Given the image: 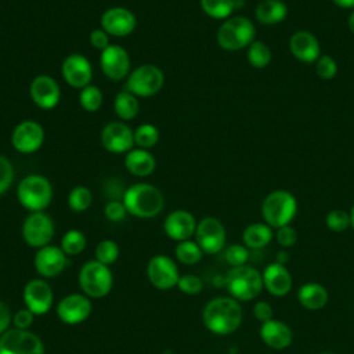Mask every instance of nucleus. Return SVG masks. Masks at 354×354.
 Masks as SVG:
<instances>
[{"instance_id":"1","label":"nucleus","mask_w":354,"mask_h":354,"mask_svg":"<svg viewBox=\"0 0 354 354\" xmlns=\"http://www.w3.org/2000/svg\"><path fill=\"white\" fill-rule=\"evenodd\" d=\"M242 308L234 297H216L203 308V324L216 335H230L235 332L242 322Z\"/></svg>"},{"instance_id":"2","label":"nucleus","mask_w":354,"mask_h":354,"mask_svg":"<svg viewBox=\"0 0 354 354\" xmlns=\"http://www.w3.org/2000/svg\"><path fill=\"white\" fill-rule=\"evenodd\" d=\"M122 202L127 213L140 218L158 216L165 205L163 194L155 185L147 183H137L129 187Z\"/></svg>"},{"instance_id":"3","label":"nucleus","mask_w":354,"mask_h":354,"mask_svg":"<svg viewBox=\"0 0 354 354\" xmlns=\"http://www.w3.org/2000/svg\"><path fill=\"white\" fill-rule=\"evenodd\" d=\"M256 29L253 22L242 15L227 18L217 30V43L227 51L249 47L254 41Z\"/></svg>"},{"instance_id":"4","label":"nucleus","mask_w":354,"mask_h":354,"mask_svg":"<svg viewBox=\"0 0 354 354\" xmlns=\"http://www.w3.org/2000/svg\"><path fill=\"white\" fill-rule=\"evenodd\" d=\"M19 203L33 212H43L53 199V187L48 178L40 174H29L21 180L17 188Z\"/></svg>"},{"instance_id":"5","label":"nucleus","mask_w":354,"mask_h":354,"mask_svg":"<svg viewBox=\"0 0 354 354\" xmlns=\"http://www.w3.org/2000/svg\"><path fill=\"white\" fill-rule=\"evenodd\" d=\"M297 212L296 198L285 189L270 192L261 205V216L270 227L279 228L288 225Z\"/></svg>"},{"instance_id":"6","label":"nucleus","mask_w":354,"mask_h":354,"mask_svg":"<svg viewBox=\"0 0 354 354\" xmlns=\"http://www.w3.org/2000/svg\"><path fill=\"white\" fill-rule=\"evenodd\" d=\"M225 286L231 297L241 301H249L257 297L263 289L261 274L249 266L232 267L225 277Z\"/></svg>"},{"instance_id":"7","label":"nucleus","mask_w":354,"mask_h":354,"mask_svg":"<svg viewBox=\"0 0 354 354\" xmlns=\"http://www.w3.org/2000/svg\"><path fill=\"white\" fill-rule=\"evenodd\" d=\"M113 278L108 266L90 260L79 271V286L87 297L100 299L112 289Z\"/></svg>"},{"instance_id":"8","label":"nucleus","mask_w":354,"mask_h":354,"mask_svg":"<svg viewBox=\"0 0 354 354\" xmlns=\"http://www.w3.org/2000/svg\"><path fill=\"white\" fill-rule=\"evenodd\" d=\"M165 84V75L156 65L145 64L129 73L126 90L136 97L147 98L160 91Z\"/></svg>"},{"instance_id":"9","label":"nucleus","mask_w":354,"mask_h":354,"mask_svg":"<svg viewBox=\"0 0 354 354\" xmlns=\"http://www.w3.org/2000/svg\"><path fill=\"white\" fill-rule=\"evenodd\" d=\"M0 354H44V346L33 332L14 328L0 335Z\"/></svg>"},{"instance_id":"10","label":"nucleus","mask_w":354,"mask_h":354,"mask_svg":"<svg viewBox=\"0 0 354 354\" xmlns=\"http://www.w3.org/2000/svg\"><path fill=\"white\" fill-rule=\"evenodd\" d=\"M22 236L29 246L44 248L54 236V223L44 212H33L22 224Z\"/></svg>"},{"instance_id":"11","label":"nucleus","mask_w":354,"mask_h":354,"mask_svg":"<svg viewBox=\"0 0 354 354\" xmlns=\"http://www.w3.org/2000/svg\"><path fill=\"white\" fill-rule=\"evenodd\" d=\"M147 277L155 288L167 290L177 286L180 274L176 263L170 257L156 254L147 264Z\"/></svg>"},{"instance_id":"12","label":"nucleus","mask_w":354,"mask_h":354,"mask_svg":"<svg viewBox=\"0 0 354 354\" xmlns=\"http://www.w3.org/2000/svg\"><path fill=\"white\" fill-rule=\"evenodd\" d=\"M195 236L203 253L214 254L224 248L225 228L218 218L205 217L198 223Z\"/></svg>"},{"instance_id":"13","label":"nucleus","mask_w":354,"mask_h":354,"mask_svg":"<svg viewBox=\"0 0 354 354\" xmlns=\"http://www.w3.org/2000/svg\"><path fill=\"white\" fill-rule=\"evenodd\" d=\"M44 141V130L35 120H24L18 123L11 134L12 147L21 153L36 152Z\"/></svg>"},{"instance_id":"14","label":"nucleus","mask_w":354,"mask_h":354,"mask_svg":"<svg viewBox=\"0 0 354 354\" xmlns=\"http://www.w3.org/2000/svg\"><path fill=\"white\" fill-rule=\"evenodd\" d=\"M100 66L108 79L122 80L129 75L130 57L122 46L109 44L100 54Z\"/></svg>"},{"instance_id":"15","label":"nucleus","mask_w":354,"mask_h":354,"mask_svg":"<svg viewBox=\"0 0 354 354\" xmlns=\"http://www.w3.org/2000/svg\"><path fill=\"white\" fill-rule=\"evenodd\" d=\"M101 142L111 153H127L134 145V131L123 122H111L101 131Z\"/></svg>"},{"instance_id":"16","label":"nucleus","mask_w":354,"mask_h":354,"mask_svg":"<svg viewBox=\"0 0 354 354\" xmlns=\"http://www.w3.org/2000/svg\"><path fill=\"white\" fill-rule=\"evenodd\" d=\"M100 24L101 29L108 35L123 37L136 29L137 19L136 15L124 7H111L102 12Z\"/></svg>"},{"instance_id":"17","label":"nucleus","mask_w":354,"mask_h":354,"mask_svg":"<svg viewBox=\"0 0 354 354\" xmlns=\"http://www.w3.org/2000/svg\"><path fill=\"white\" fill-rule=\"evenodd\" d=\"M91 313V301L84 293L65 296L57 306L58 318L68 325H77L87 319Z\"/></svg>"},{"instance_id":"18","label":"nucleus","mask_w":354,"mask_h":354,"mask_svg":"<svg viewBox=\"0 0 354 354\" xmlns=\"http://www.w3.org/2000/svg\"><path fill=\"white\" fill-rule=\"evenodd\" d=\"M65 82L75 88H84L91 83L93 69L90 61L82 54L68 55L61 66Z\"/></svg>"},{"instance_id":"19","label":"nucleus","mask_w":354,"mask_h":354,"mask_svg":"<svg viewBox=\"0 0 354 354\" xmlns=\"http://www.w3.org/2000/svg\"><path fill=\"white\" fill-rule=\"evenodd\" d=\"M35 268L44 278H54L59 275L68 266V256L64 250L54 245L40 248L35 254Z\"/></svg>"},{"instance_id":"20","label":"nucleus","mask_w":354,"mask_h":354,"mask_svg":"<svg viewBox=\"0 0 354 354\" xmlns=\"http://www.w3.org/2000/svg\"><path fill=\"white\" fill-rule=\"evenodd\" d=\"M32 101L41 109H53L61 100V88L57 80L48 75L36 76L29 87Z\"/></svg>"},{"instance_id":"21","label":"nucleus","mask_w":354,"mask_h":354,"mask_svg":"<svg viewBox=\"0 0 354 354\" xmlns=\"http://www.w3.org/2000/svg\"><path fill=\"white\" fill-rule=\"evenodd\" d=\"M24 303L35 315L46 314L53 304V290L44 279H32L24 288Z\"/></svg>"},{"instance_id":"22","label":"nucleus","mask_w":354,"mask_h":354,"mask_svg":"<svg viewBox=\"0 0 354 354\" xmlns=\"http://www.w3.org/2000/svg\"><path fill=\"white\" fill-rule=\"evenodd\" d=\"M196 220L187 210H174L167 214L163 223L166 235L174 241H187L196 231Z\"/></svg>"},{"instance_id":"23","label":"nucleus","mask_w":354,"mask_h":354,"mask_svg":"<svg viewBox=\"0 0 354 354\" xmlns=\"http://www.w3.org/2000/svg\"><path fill=\"white\" fill-rule=\"evenodd\" d=\"M289 50L293 57L301 62H315L321 57V48L317 37L308 30H297L289 39Z\"/></svg>"},{"instance_id":"24","label":"nucleus","mask_w":354,"mask_h":354,"mask_svg":"<svg viewBox=\"0 0 354 354\" xmlns=\"http://www.w3.org/2000/svg\"><path fill=\"white\" fill-rule=\"evenodd\" d=\"M264 288L272 296H285L292 288V277L288 268L278 263H271L261 274Z\"/></svg>"},{"instance_id":"25","label":"nucleus","mask_w":354,"mask_h":354,"mask_svg":"<svg viewBox=\"0 0 354 354\" xmlns=\"http://www.w3.org/2000/svg\"><path fill=\"white\" fill-rule=\"evenodd\" d=\"M260 337L268 347L282 350L292 343L293 335L290 328L285 322L272 318L261 324Z\"/></svg>"},{"instance_id":"26","label":"nucleus","mask_w":354,"mask_h":354,"mask_svg":"<svg viewBox=\"0 0 354 354\" xmlns=\"http://www.w3.org/2000/svg\"><path fill=\"white\" fill-rule=\"evenodd\" d=\"M156 166L153 155L142 148L130 149L124 156V167L137 177H147L153 173Z\"/></svg>"},{"instance_id":"27","label":"nucleus","mask_w":354,"mask_h":354,"mask_svg":"<svg viewBox=\"0 0 354 354\" xmlns=\"http://www.w3.org/2000/svg\"><path fill=\"white\" fill-rule=\"evenodd\" d=\"M288 7L282 0H261L254 10L256 19L263 25H275L285 19Z\"/></svg>"},{"instance_id":"28","label":"nucleus","mask_w":354,"mask_h":354,"mask_svg":"<svg viewBox=\"0 0 354 354\" xmlns=\"http://www.w3.org/2000/svg\"><path fill=\"white\" fill-rule=\"evenodd\" d=\"M297 299L304 308L319 310L328 301V292L321 283L308 282L300 286L297 292Z\"/></svg>"},{"instance_id":"29","label":"nucleus","mask_w":354,"mask_h":354,"mask_svg":"<svg viewBox=\"0 0 354 354\" xmlns=\"http://www.w3.org/2000/svg\"><path fill=\"white\" fill-rule=\"evenodd\" d=\"M242 239L249 249H261L272 239V230L266 223H254L243 230Z\"/></svg>"},{"instance_id":"30","label":"nucleus","mask_w":354,"mask_h":354,"mask_svg":"<svg viewBox=\"0 0 354 354\" xmlns=\"http://www.w3.org/2000/svg\"><path fill=\"white\" fill-rule=\"evenodd\" d=\"M113 111L122 120L134 119L140 111V104L137 97L129 93L127 90L118 93L113 100Z\"/></svg>"},{"instance_id":"31","label":"nucleus","mask_w":354,"mask_h":354,"mask_svg":"<svg viewBox=\"0 0 354 354\" xmlns=\"http://www.w3.org/2000/svg\"><path fill=\"white\" fill-rule=\"evenodd\" d=\"M201 8L214 19H227L235 10L234 0H201Z\"/></svg>"},{"instance_id":"32","label":"nucleus","mask_w":354,"mask_h":354,"mask_svg":"<svg viewBox=\"0 0 354 354\" xmlns=\"http://www.w3.org/2000/svg\"><path fill=\"white\" fill-rule=\"evenodd\" d=\"M174 253L180 263L192 266V264H196L202 259L203 250L201 249V246L196 242L187 239V241H181L177 243Z\"/></svg>"},{"instance_id":"33","label":"nucleus","mask_w":354,"mask_h":354,"mask_svg":"<svg viewBox=\"0 0 354 354\" xmlns=\"http://www.w3.org/2000/svg\"><path fill=\"white\" fill-rule=\"evenodd\" d=\"M271 58L270 47L260 40H254L248 48V61L253 68H266L271 62Z\"/></svg>"},{"instance_id":"34","label":"nucleus","mask_w":354,"mask_h":354,"mask_svg":"<svg viewBox=\"0 0 354 354\" xmlns=\"http://www.w3.org/2000/svg\"><path fill=\"white\" fill-rule=\"evenodd\" d=\"M86 235L79 230H69L61 239V249L66 256H76L86 248Z\"/></svg>"},{"instance_id":"35","label":"nucleus","mask_w":354,"mask_h":354,"mask_svg":"<svg viewBox=\"0 0 354 354\" xmlns=\"http://www.w3.org/2000/svg\"><path fill=\"white\" fill-rule=\"evenodd\" d=\"M93 202V195L91 191L87 187L83 185H77L75 188H72L68 194V206L73 210V212H84L90 207Z\"/></svg>"},{"instance_id":"36","label":"nucleus","mask_w":354,"mask_h":354,"mask_svg":"<svg viewBox=\"0 0 354 354\" xmlns=\"http://www.w3.org/2000/svg\"><path fill=\"white\" fill-rule=\"evenodd\" d=\"M159 141V130L151 123H142L134 130V144L138 148L149 149Z\"/></svg>"},{"instance_id":"37","label":"nucleus","mask_w":354,"mask_h":354,"mask_svg":"<svg viewBox=\"0 0 354 354\" xmlns=\"http://www.w3.org/2000/svg\"><path fill=\"white\" fill-rule=\"evenodd\" d=\"M79 102L87 112H95L102 105V93L97 86L88 84L79 93Z\"/></svg>"},{"instance_id":"38","label":"nucleus","mask_w":354,"mask_h":354,"mask_svg":"<svg viewBox=\"0 0 354 354\" xmlns=\"http://www.w3.org/2000/svg\"><path fill=\"white\" fill-rule=\"evenodd\" d=\"M119 257V246L112 239H104L101 241L95 248V260L109 266L115 263Z\"/></svg>"},{"instance_id":"39","label":"nucleus","mask_w":354,"mask_h":354,"mask_svg":"<svg viewBox=\"0 0 354 354\" xmlns=\"http://www.w3.org/2000/svg\"><path fill=\"white\" fill-rule=\"evenodd\" d=\"M326 227L335 232H343L350 227V214L344 210L335 209L326 214Z\"/></svg>"},{"instance_id":"40","label":"nucleus","mask_w":354,"mask_h":354,"mask_svg":"<svg viewBox=\"0 0 354 354\" xmlns=\"http://www.w3.org/2000/svg\"><path fill=\"white\" fill-rule=\"evenodd\" d=\"M315 72L318 77L324 80H330L337 73V65L336 61L330 55H321L315 61Z\"/></svg>"},{"instance_id":"41","label":"nucleus","mask_w":354,"mask_h":354,"mask_svg":"<svg viewBox=\"0 0 354 354\" xmlns=\"http://www.w3.org/2000/svg\"><path fill=\"white\" fill-rule=\"evenodd\" d=\"M224 257L227 263H230L234 267L245 266V263L249 259V250L243 245H230L224 252Z\"/></svg>"},{"instance_id":"42","label":"nucleus","mask_w":354,"mask_h":354,"mask_svg":"<svg viewBox=\"0 0 354 354\" xmlns=\"http://www.w3.org/2000/svg\"><path fill=\"white\" fill-rule=\"evenodd\" d=\"M202 279L194 274H185V275H180L178 282H177V288L187 295H196L202 290Z\"/></svg>"},{"instance_id":"43","label":"nucleus","mask_w":354,"mask_h":354,"mask_svg":"<svg viewBox=\"0 0 354 354\" xmlns=\"http://www.w3.org/2000/svg\"><path fill=\"white\" fill-rule=\"evenodd\" d=\"M12 180H14V167L6 156L0 155V195L11 187Z\"/></svg>"},{"instance_id":"44","label":"nucleus","mask_w":354,"mask_h":354,"mask_svg":"<svg viewBox=\"0 0 354 354\" xmlns=\"http://www.w3.org/2000/svg\"><path fill=\"white\" fill-rule=\"evenodd\" d=\"M126 213H127V210H126L123 202H119V201H111L104 207L105 217L111 221H115V223L123 220Z\"/></svg>"},{"instance_id":"45","label":"nucleus","mask_w":354,"mask_h":354,"mask_svg":"<svg viewBox=\"0 0 354 354\" xmlns=\"http://www.w3.org/2000/svg\"><path fill=\"white\" fill-rule=\"evenodd\" d=\"M296 241H297V232L289 224L277 228V242L282 248H290L296 243Z\"/></svg>"},{"instance_id":"46","label":"nucleus","mask_w":354,"mask_h":354,"mask_svg":"<svg viewBox=\"0 0 354 354\" xmlns=\"http://www.w3.org/2000/svg\"><path fill=\"white\" fill-rule=\"evenodd\" d=\"M33 319H35V314L26 307L17 311L12 317L14 326L18 329H28L33 324Z\"/></svg>"},{"instance_id":"47","label":"nucleus","mask_w":354,"mask_h":354,"mask_svg":"<svg viewBox=\"0 0 354 354\" xmlns=\"http://www.w3.org/2000/svg\"><path fill=\"white\" fill-rule=\"evenodd\" d=\"M253 315L263 324V322H267V321L272 319L274 311H272V307H271L270 303L260 300L253 307Z\"/></svg>"},{"instance_id":"48","label":"nucleus","mask_w":354,"mask_h":354,"mask_svg":"<svg viewBox=\"0 0 354 354\" xmlns=\"http://www.w3.org/2000/svg\"><path fill=\"white\" fill-rule=\"evenodd\" d=\"M88 39H90V44L101 51L109 46V35L104 29L91 30Z\"/></svg>"},{"instance_id":"49","label":"nucleus","mask_w":354,"mask_h":354,"mask_svg":"<svg viewBox=\"0 0 354 354\" xmlns=\"http://www.w3.org/2000/svg\"><path fill=\"white\" fill-rule=\"evenodd\" d=\"M12 317H11V311L8 308V306L3 301H0V335L4 333L11 322Z\"/></svg>"},{"instance_id":"50","label":"nucleus","mask_w":354,"mask_h":354,"mask_svg":"<svg viewBox=\"0 0 354 354\" xmlns=\"http://www.w3.org/2000/svg\"><path fill=\"white\" fill-rule=\"evenodd\" d=\"M332 3L342 8H354V0H332Z\"/></svg>"},{"instance_id":"51","label":"nucleus","mask_w":354,"mask_h":354,"mask_svg":"<svg viewBox=\"0 0 354 354\" xmlns=\"http://www.w3.org/2000/svg\"><path fill=\"white\" fill-rule=\"evenodd\" d=\"M288 259H289V256H288V253H285V252H279L278 254H277V261L275 263H278V264H285L286 261H288Z\"/></svg>"},{"instance_id":"52","label":"nucleus","mask_w":354,"mask_h":354,"mask_svg":"<svg viewBox=\"0 0 354 354\" xmlns=\"http://www.w3.org/2000/svg\"><path fill=\"white\" fill-rule=\"evenodd\" d=\"M347 25H348V29H350V32L354 35V10L351 11V14H350V17H348Z\"/></svg>"},{"instance_id":"53","label":"nucleus","mask_w":354,"mask_h":354,"mask_svg":"<svg viewBox=\"0 0 354 354\" xmlns=\"http://www.w3.org/2000/svg\"><path fill=\"white\" fill-rule=\"evenodd\" d=\"M348 214H350V227L354 228V205H353V207H351Z\"/></svg>"},{"instance_id":"54","label":"nucleus","mask_w":354,"mask_h":354,"mask_svg":"<svg viewBox=\"0 0 354 354\" xmlns=\"http://www.w3.org/2000/svg\"><path fill=\"white\" fill-rule=\"evenodd\" d=\"M245 4V0H234V6L235 8H242Z\"/></svg>"},{"instance_id":"55","label":"nucleus","mask_w":354,"mask_h":354,"mask_svg":"<svg viewBox=\"0 0 354 354\" xmlns=\"http://www.w3.org/2000/svg\"><path fill=\"white\" fill-rule=\"evenodd\" d=\"M321 354H335V353H329V351H325V353H321Z\"/></svg>"}]
</instances>
